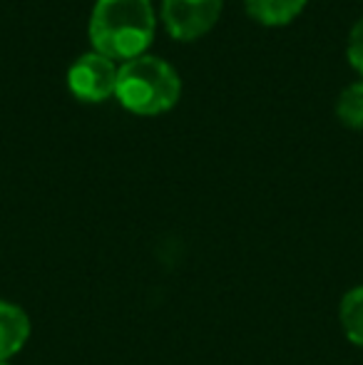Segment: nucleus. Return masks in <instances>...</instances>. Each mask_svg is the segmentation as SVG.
<instances>
[{"label": "nucleus", "mask_w": 363, "mask_h": 365, "mask_svg": "<svg viewBox=\"0 0 363 365\" xmlns=\"http://www.w3.org/2000/svg\"><path fill=\"white\" fill-rule=\"evenodd\" d=\"M346 55H349L351 65L363 75V15L351 28L349 40H346Z\"/></svg>", "instance_id": "9"}, {"label": "nucleus", "mask_w": 363, "mask_h": 365, "mask_svg": "<svg viewBox=\"0 0 363 365\" xmlns=\"http://www.w3.org/2000/svg\"><path fill=\"white\" fill-rule=\"evenodd\" d=\"M0 365H10V363L8 361H0Z\"/></svg>", "instance_id": "10"}, {"label": "nucleus", "mask_w": 363, "mask_h": 365, "mask_svg": "<svg viewBox=\"0 0 363 365\" xmlns=\"http://www.w3.org/2000/svg\"><path fill=\"white\" fill-rule=\"evenodd\" d=\"M336 117L346 127H363V77L346 85L336 97Z\"/></svg>", "instance_id": "8"}, {"label": "nucleus", "mask_w": 363, "mask_h": 365, "mask_svg": "<svg viewBox=\"0 0 363 365\" xmlns=\"http://www.w3.org/2000/svg\"><path fill=\"white\" fill-rule=\"evenodd\" d=\"M155 28L152 0H95L88 30L97 53L130 60L150 48Z\"/></svg>", "instance_id": "1"}, {"label": "nucleus", "mask_w": 363, "mask_h": 365, "mask_svg": "<svg viewBox=\"0 0 363 365\" xmlns=\"http://www.w3.org/2000/svg\"><path fill=\"white\" fill-rule=\"evenodd\" d=\"M115 95L135 115H160L177 105L182 80L167 60L142 53L117 68Z\"/></svg>", "instance_id": "2"}, {"label": "nucleus", "mask_w": 363, "mask_h": 365, "mask_svg": "<svg viewBox=\"0 0 363 365\" xmlns=\"http://www.w3.org/2000/svg\"><path fill=\"white\" fill-rule=\"evenodd\" d=\"M249 15L264 25H284L294 20L306 0H244Z\"/></svg>", "instance_id": "6"}, {"label": "nucleus", "mask_w": 363, "mask_h": 365, "mask_svg": "<svg viewBox=\"0 0 363 365\" xmlns=\"http://www.w3.org/2000/svg\"><path fill=\"white\" fill-rule=\"evenodd\" d=\"M341 328L354 346L363 348V286H356L341 298Z\"/></svg>", "instance_id": "7"}, {"label": "nucleus", "mask_w": 363, "mask_h": 365, "mask_svg": "<svg viewBox=\"0 0 363 365\" xmlns=\"http://www.w3.org/2000/svg\"><path fill=\"white\" fill-rule=\"evenodd\" d=\"M30 338V318L20 306L0 298V361L23 351Z\"/></svg>", "instance_id": "5"}, {"label": "nucleus", "mask_w": 363, "mask_h": 365, "mask_svg": "<svg viewBox=\"0 0 363 365\" xmlns=\"http://www.w3.org/2000/svg\"><path fill=\"white\" fill-rule=\"evenodd\" d=\"M222 5L224 0H162V20L172 38L194 40L217 23Z\"/></svg>", "instance_id": "4"}, {"label": "nucleus", "mask_w": 363, "mask_h": 365, "mask_svg": "<svg viewBox=\"0 0 363 365\" xmlns=\"http://www.w3.org/2000/svg\"><path fill=\"white\" fill-rule=\"evenodd\" d=\"M68 85L75 97L85 102H100L115 95L117 87V65L112 58L90 50L73 60L68 70Z\"/></svg>", "instance_id": "3"}]
</instances>
